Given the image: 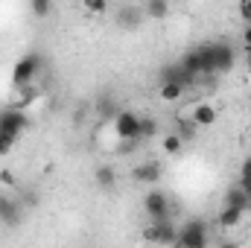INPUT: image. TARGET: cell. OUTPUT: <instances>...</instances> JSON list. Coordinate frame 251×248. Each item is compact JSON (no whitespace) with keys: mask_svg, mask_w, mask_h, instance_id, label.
<instances>
[{"mask_svg":"<svg viewBox=\"0 0 251 248\" xmlns=\"http://www.w3.org/2000/svg\"><path fill=\"white\" fill-rule=\"evenodd\" d=\"M181 67H187L190 73L196 76H207V73H216V62H213V44H199L196 50L184 53Z\"/></svg>","mask_w":251,"mask_h":248,"instance_id":"1","label":"cell"},{"mask_svg":"<svg viewBox=\"0 0 251 248\" xmlns=\"http://www.w3.org/2000/svg\"><path fill=\"white\" fill-rule=\"evenodd\" d=\"M29 128V117L15 105V108H6V111H0V134H6V137H12V140H18L24 131Z\"/></svg>","mask_w":251,"mask_h":248,"instance_id":"2","label":"cell"},{"mask_svg":"<svg viewBox=\"0 0 251 248\" xmlns=\"http://www.w3.org/2000/svg\"><path fill=\"white\" fill-rule=\"evenodd\" d=\"M38 70H41V56H35V53L21 56V59L15 62V70H12V85H15V88L29 85V82L38 76Z\"/></svg>","mask_w":251,"mask_h":248,"instance_id":"3","label":"cell"},{"mask_svg":"<svg viewBox=\"0 0 251 248\" xmlns=\"http://www.w3.org/2000/svg\"><path fill=\"white\" fill-rule=\"evenodd\" d=\"M176 246H181V248H204V246H207V225H204V222H199V219L187 222V225L178 231Z\"/></svg>","mask_w":251,"mask_h":248,"instance_id":"4","label":"cell"},{"mask_svg":"<svg viewBox=\"0 0 251 248\" xmlns=\"http://www.w3.org/2000/svg\"><path fill=\"white\" fill-rule=\"evenodd\" d=\"M114 131H117L120 140L137 143L140 140V117L134 111H117L114 114Z\"/></svg>","mask_w":251,"mask_h":248,"instance_id":"5","label":"cell"},{"mask_svg":"<svg viewBox=\"0 0 251 248\" xmlns=\"http://www.w3.org/2000/svg\"><path fill=\"white\" fill-rule=\"evenodd\" d=\"M143 210L152 222H161V219H170V201L161 190H152L143 196Z\"/></svg>","mask_w":251,"mask_h":248,"instance_id":"6","label":"cell"},{"mask_svg":"<svg viewBox=\"0 0 251 248\" xmlns=\"http://www.w3.org/2000/svg\"><path fill=\"white\" fill-rule=\"evenodd\" d=\"M161 175H164V170H161L158 161H143V164H137V167L131 170V178H134L137 184H158Z\"/></svg>","mask_w":251,"mask_h":248,"instance_id":"7","label":"cell"},{"mask_svg":"<svg viewBox=\"0 0 251 248\" xmlns=\"http://www.w3.org/2000/svg\"><path fill=\"white\" fill-rule=\"evenodd\" d=\"M213 62H216V73H228L237 62V50L228 41H216L213 44Z\"/></svg>","mask_w":251,"mask_h":248,"instance_id":"8","label":"cell"},{"mask_svg":"<svg viewBox=\"0 0 251 248\" xmlns=\"http://www.w3.org/2000/svg\"><path fill=\"white\" fill-rule=\"evenodd\" d=\"M21 219H24L21 204L15 198H9V196H0V222L9 225V228H15V225H21Z\"/></svg>","mask_w":251,"mask_h":248,"instance_id":"9","label":"cell"},{"mask_svg":"<svg viewBox=\"0 0 251 248\" xmlns=\"http://www.w3.org/2000/svg\"><path fill=\"white\" fill-rule=\"evenodd\" d=\"M190 120L199 125V128H210V125L219 120V114H216V108H213L210 102H196V105H193Z\"/></svg>","mask_w":251,"mask_h":248,"instance_id":"10","label":"cell"},{"mask_svg":"<svg viewBox=\"0 0 251 248\" xmlns=\"http://www.w3.org/2000/svg\"><path fill=\"white\" fill-rule=\"evenodd\" d=\"M243 216H246L243 207H231V204H225V207L219 210V216H216V225H219V228H237V225L243 222Z\"/></svg>","mask_w":251,"mask_h":248,"instance_id":"11","label":"cell"},{"mask_svg":"<svg viewBox=\"0 0 251 248\" xmlns=\"http://www.w3.org/2000/svg\"><path fill=\"white\" fill-rule=\"evenodd\" d=\"M143 15L152 21H164L170 15V0H146L143 3Z\"/></svg>","mask_w":251,"mask_h":248,"instance_id":"12","label":"cell"},{"mask_svg":"<svg viewBox=\"0 0 251 248\" xmlns=\"http://www.w3.org/2000/svg\"><path fill=\"white\" fill-rule=\"evenodd\" d=\"M184 85H178V82H161V88H158V97L164 99V102H178L181 97H184Z\"/></svg>","mask_w":251,"mask_h":248,"instance_id":"13","label":"cell"},{"mask_svg":"<svg viewBox=\"0 0 251 248\" xmlns=\"http://www.w3.org/2000/svg\"><path fill=\"white\" fill-rule=\"evenodd\" d=\"M225 204H231V207H243V210H249L251 207V198L246 196V190L237 184V187H231L228 193H225Z\"/></svg>","mask_w":251,"mask_h":248,"instance_id":"14","label":"cell"},{"mask_svg":"<svg viewBox=\"0 0 251 248\" xmlns=\"http://www.w3.org/2000/svg\"><path fill=\"white\" fill-rule=\"evenodd\" d=\"M94 178H97V184L102 187V190H111V187L117 184V173H114L111 167H100V170L94 173Z\"/></svg>","mask_w":251,"mask_h":248,"instance_id":"15","label":"cell"},{"mask_svg":"<svg viewBox=\"0 0 251 248\" xmlns=\"http://www.w3.org/2000/svg\"><path fill=\"white\" fill-rule=\"evenodd\" d=\"M18 91H21V99L15 102L18 108H26V105H32V102L38 99V88H32V82H29V85H21Z\"/></svg>","mask_w":251,"mask_h":248,"instance_id":"16","label":"cell"},{"mask_svg":"<svg viewBox=\"0 0 251 248\" xmlns=\"http://www.w3.org/2000/svg\"><path fill=\"white\" fill-rule=\"evenodd\" d=\"M181 149H184V137H181V134L173 131V134L164 137V152H167V155H178Z\"/></svg>","mask_w":251,"mask_h":248,"instance_id":"17","label":"cell"},{"mask_svg":"<svg viewBox=\"0 0 251 248\" xmlns=\"http://www.w3.org/2000/svg\"><path fill=\"white\" fill-rule=\"evenodd\" d=\"M82 9H85L88 15H105L108 0H82Z\"/></svg>","mask_w":251,"mask_h":248,"instance_id":"18","label":"cell"},{"mask_svg":"<svg viewBox=\"0 0 251 248\" xmlns=\"http://www.w3.org/2000/svg\"><path fill=\"white\" fill-rule=\"evenodd\" d=\"M158 134V120L155 117H140V137H155Z\"/></svg>","mask_w":251,"mask_h":248,"instance_id":"19","label":"cell"},{"mask_svg":"<svg viewBox=\"0 0 251 248\" xmlns=\"http://www.w3.org/2000/svg\"><path fill=\"white\" fill-rule=\"evenodd\" d=\"M50 6H53V0H29V9H32L35 18H47L50 15Z\"/></svg>","mask_w":251,"mask_h":248,"instance_id":"20","label":"cell"},{"mask_svg":"<svg viewBox=\"0 0 251 248\" xmlns=\"http://www.w3.org/2000/svg\"><path fill=\"white\" fill-rule=\"evenodd\" d=\"M134 15H137V9H123V12H120V24H123V26H137L140 18H134Z\"/></svg>","mask_w":251,"mask_h":248,"instance_id":"21","label":"cell"},{"mask_svg":"<svg viewBox=\"0 0 251 248\" xmlns=\"http://www.w3.org/2000/svg\"><path fill=\"white\" fill-rule=\"evenodd\" d=\"M12 149H15V140L6 137V134H0V155H9Z\"/></svg>","mask_w":251,"mask_h":248,"instance_id":"22","label":"cell"},{"mask_svg":"<svg viewBox=\"0 0 251 248\" xmlns=\"http://www.w3.org/2000/svg\"><path fill=\"white\" fill-rule=\"evenodd\" d=\"M251 178V158L243 161V167H240V181H249Z\"/></svg>","mask_w":251,"mask_h":248,"instance_id":"23","label":"cell"},{"mask_svg":"<svg viewBox=\"0 0 251 248\" xmlns=\"http://www.w3.org/2000/svg\"><path fill=\"white\" fill-rule=\"evenodd\" d=\"M111 114H114V105H111L108 99H105V102H100V117L105 120V117H111Z\"/></svg>","mask_w":251,"mask_h":248,"instance_id":"24","label":"cell"},{"mask_svg":"<svg viewBox=\"0 0 251 248\" xmlns=\"http://www.w3.org/2000/svg\"><path fill=\"white\" fill-rule=\"evenodd\" d=\"M0 184L12 187V184H15V173H9V170H0Z\"/></svg>","mask_w":251,"mask_h":248,"instance_id":"25","label":"cell"},{"mask_svg":"<svg viewBox=\"0 0 251 248\" xmlns=\"http://www.w3.org/2000/svg\"><path fill=\"white\" fill-rule=\"evenodd\" d=\"M240 15L251 24V0H243V3H240Z\"/></svg>","mask_w":251,"mask_h":248,"instance_id":"26","label":"cell"},{"mask_svg":"<svg viewBox=\"0 0 251 248\" xmlns=\"http://www.w3.org/2000/svg\"><path fill=\"white\" fill-rule=\"evenodd\" d=\"M243 44H246V50H249V47H251V24H249V29L243 32Z\"/></svg>","mask_w":251,"mask_h":248,"instance_id":"27","label":"cell"},{"mask_svg":"<svg viewBox=\"0 0 251 248\" xmlns=\"http://www.w3.org/2000/svg\"><path fill=\"white\" fill-rule=\"evenodd\" d=\"M240 187L246 190V196H249V198H251V178H249V181H240Z\"/></svg>","mask_w":251,"mask_h":248,"instance_id":"28","label":"cell"},{"mask_svg":"<svg viewBox=\"0 0 251 248\" xmlns=\"http://www.w3.org/2000/svg\"><path fill=\"white\" fill-rule=\"evenodd\" d=\"M246 64H249V70H251V47H249V53H246Z\"/></svg>","mask_w":251,"mask_h":248,"instance_id":"29","label":"cell"},{"mask_svg":"<svg viewBox=\"0 0 251 248\" xmlns=\"http://www.w3.org/2000/svg\"><path fill=\"white\" fill-rule=\"evenodd\" d=\"M249 140H251V128H249Z\"/></svg>","mask_w":251,"mask_h":248,"instance_id":"30","label":"cell"}]
</instances>
